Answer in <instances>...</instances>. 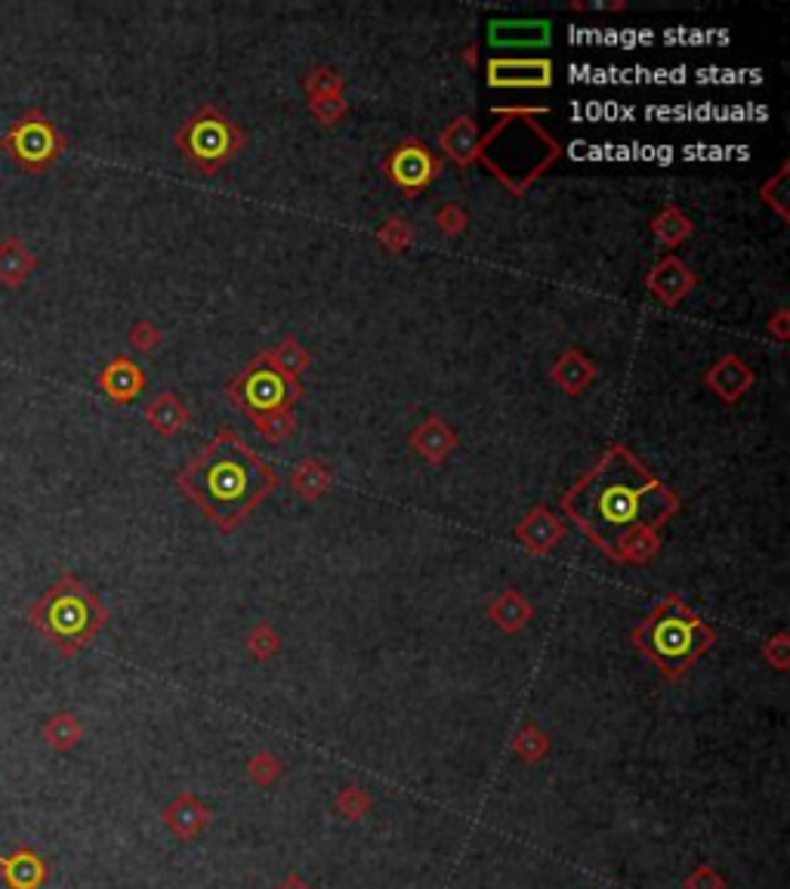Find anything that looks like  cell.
<instances>
[{"mask_svg":"<svg viewBox=\"0 0 790 889\" xmlns=\"http://www.w3.org/2000/svg\"><path fill=\"white\" fill-rule=\"evenodd\" d=\"M41 738L53 747V750H62V754H65V750H72V747L81 742V723H78L74 714H69V711L53 714V717L41 726Z\"/></svg>","mask_w":790,"mask_h":889,"instance_id":"cell-24","label":"cell"},{"mask_svg":"<svg viewBox=\"0 0 790 889\" xmlns=\"http://www.w3.org/2000/svg\"><path fill=\"white\" fill-rule=\"evenodd\" d=\"M762 202L772 204L778 211V216L781 219H788L790 211H788V164L781 167V171L776 173V180H769L766 186H762Z\"/></svg>","mask_w":790,"mask_h":889,"instance_id":"cell-31","label":"cell"},{"mask_svg":"<svg viewBox=\"0 0 790 889\" xmlns=\"http://www.w3.org/2000/svg\"><path fill=\"white\" fill-rule=\"evenodd\" d=\"M105 617H109L105 605L74 574H62L25 612L31 631L41 633L62 658H72L90 646L93 636L102 631Z\"/></svg>","mask_w":790,"mask_h":889,"instance_id":"cell-4","label":"cell"},{"mask_svg":"<svg viewBox=\"0 0 790 889\" xmlns=\"http://www.w3.org/2000/svg\"><path fill=\"white\" fill-rule=\"evenodd\" d=\"M639 646L661 664L667 674H683L710 643V633L695 615L679 605H664L636 631Z\"/></svg>","mask_w":790,"mask_h":889,"instance_id":"cell-5","label":"cell"},{"mask_svg":"<svg viewBox=\"0 0 790 889\" xmlns=\"http://www.w3.org/2000/svg\"><path fill=\"white\" fill-rule=\"evenodd\" d=\"M145 420H148V427L158 432V436L171 439V436H176L188 423V408L179 402L176 392H161L145 408Z\"/></svg>","mask_w":790,"mask_h":889,"instance_id":"cell-20","label":"cell"},{"mask_svg":"<svg viewBox=\"0 0 790 889\" xmlns=\"http://www.w3.org/2000/svg\"><path fill=\"white\" fill-rule=\"evenodd\" d=\"M331 486L334 473L328 470V463H321L316 458L300 460L294 467V473H290V488H294V494H300L302 501H316L321 494H328Z\"/></svg>","mask_w":790,"mask_h":889,"instance_id":"cell-21","label":"cell"},{"mask_svg":"<svg viewBox=\"0 0 790 889\" xmlns=\"http://www.w3.org/2000/svg\"><path fill=\"white\" fill-rule=\"evenodd\" d=\"M541 115L546 109H491L494 124L479 140L475 161L513 195H525L534 180L562 159V145L537 124Z\"/></svg>","mask_w":790,"mask_h":889,"instance_id":"cell-3","label":"cell"},{"mask_svg":"<svg viewBox=\"0 0 790 889\" xmlns=\"http://www.w3.org/2000/svg\"><path fill=\"white\" fill-rule=\"evenodd\" d=\"M176 149L192 171L214 176L245 149V133L226 112L204 105L176 130Z\"/></svg>","mask_w":790,"mask_h":889,"instance_id":"cell-6","label":"cell"},{"mask_svg":"<svg viewBox=\"0 0 790 889\" xmlns=\"http://www.w3.org/2000/svg\"><path fill=\"white\" fill-rule=\"evenodd\" d=\"M300 380L285 377L273 361L266 359V352L250 361L245 371L229 384L232 405L238 411H245L250 420L278 415V411H290L294 402L300 399Z\"/></svg>","mask_w":790,"mask_h":889,"instance_id":"cell-7","label":"cell"},{"mask_svg":"<svg viewBox=\"0 0 790 889\" xmlns=\"http://www.w3.org/2000/svg\"><path fill=\"white\" fill-rule=\"evenodd\" d=\"M769 334L776 337L778 344H788V313H784V309L769 321Z\"/></svg>","mask_w":790,"mask_h":889,"instance_id":"cell-34","label":"cell"},{"mask_svg":"<svg viewBox=\"0 0 790 889\" xmlns=\"http://www.w3.org/2000/svg\"><path fill=\"white\" fill-rule=\"evenodd\" d=\"M705 384L726 405L738 402L750 387H753V371L748 368V361H741L738 356H722V359L707 371Z\"/></svg>","mask_w":790,"mask_h":889,"instance_id":"cell-14","label":"cell"},{"mask_svg":"<svg viewBox=\"0 0 790 889\" xmlns=\"http://www.w3.org/2000/svg\"><path fill=\"white\" fill-rule=\"evenodd\" d=\"M100 392L115 405H130L145 389V371L130 356H115L96 377Z\"/></svg>","mask_w":790,"mask_h":889,"instance_id":"cell-11","label":"cell"},{"mask_svg":"<svg viewBox=\"0 0 790 889\" xmlns=\"http://www.w3.org/2000/svg\"><path fill=\"white\" fill-rule=\"evenodd\" d=\"M491 47H544L550 41V22L541 19H497L489 29Z\"/></svg>","mask_w":790,"mask_h":889,"instance_id":"cell-15","label":"cell"},{"mask_svg":"<svg viewBox=\"0 0 790 889\" xmlns=\"http://www.w3.org/2000/svg\"><path fill=\"white\" fill-rule=\"evenodd\" d=\"M562 522L546 507H534L529 517L522 519V525L516 529L519 541H522V546L525 550H532V553H546V550H553V546L560 544L562 538Z\"/></svg>","mask_w":790,"mask_h":889,"instance_id":"cell-18","label":"cell"},{"mask_svg":"<svg viewBox=\"0 0 790 889\" xmlns=\"http://www.w3.org/2000/svg\"><path fill=\"white\" fill-rule=\"evenodd\" d=\"M176 486L207 519H214V525L232 531L281 486V479L242 442L238 432L223 430L176 473Z\"/></svg>","mask_w":790,"mask_h":889,"instance_id":"cell-2","label":"cell"},{"mask_svg":"<svg viewBox=\"0 0 790 889\" xmlns=\"http://www.w3.org/2000/svg\"><path fill=\"white\" fill-rule=\"evenodd\" d=\"M489 84L497 90H541L553 84V62L541 57H491Z\"/></svg>","mask_w":790,"mask_h":889,"instance_id":"cell-10","label":"cell"},{"mask_svg":"<svg viewBox=\"0 0 790 889\" xmlns=\"http://www.w3.org/2000/svg\"><path fill=\"white\" fill-rule=\"evenodd\" d=\"M302 90L309 100H325V96H343V78L331 65H316L302 78Z\"/></svg>","mask_w":790,"mask_h":889,"instance_id":"cell-26","label":"cell"},{"mask_svg":"<svg viewBox=\"0 0 790 889\" xmlns=\"http://www.w3.org/2000/svg\"><path fill=\"white\" fill-rule=\"evenodd\" d=\"M553 380H556V387L565 389V392H584V389L596 380V368H593V361H587L577 349H568V352H562L560 361L553 365Z\"/></svg>","mask_w":790,"mask_h":889,"instance_id":"cell-22","label":"cell"},{"mask_svg":"<svg viewBox=\"0 0 790 889\" xmlns=\"http://www.w3.org/2000/svg\"><path fill=\"white\" fill-rule=\"evenodd\" d=\"M648 290L664 303V306H679V303L689 297L698 278L691 275V269L676 257H664L646 278Z\"/></svg>","mask_w":790,"mask_h":889,"instance_id":"cell-12","label":"cell"},{"mask_svg":"<svg viewBox=\"0 0 790 889\" xmlns=\"http://www.w3.org/2000/svg\"><path fill=\"white\" fill-rule=\"evenodd\" d=\"M466 223H470V219H466V214L460 211L458 204H445V207L435 214V226L445 232V235H460V232L466 229Z\"/></svg>","mask_w":790,"mask_h":889,"instance_id":"cell-33","label":"cell"},{"mask_svg":"<svg viewBox=\"0 0 790 889\" xmlns=\"http://www.w3.org/2000/svg\"><path fill=\"white\" fill-rule=\"evenodd\" d=\"M266 359L273 361L275 368L285 374V377H290V380H300V374L309 368V352H306V346H302L300 340H294V337H285L275 349H269Z\"/></svg>","mask_w":790,"mask_h":889,"instance_id":"cell-25","label":"cell"},{"mask_svg":"<svg viewBox=\"0 0 790 889\" xmlns=\"http://www.w3.org/2000/svg\"><path fill=\"white\" fill-rule=\"evenodd\" d=\"M411 238H414V232H411V226L404 223L402 216L387 219V223L380 226V232H377V242H380V247L389 251V254H402V251H408V247H411Z\"/></svg>","mask_w":790,"mask_h":889,"instance_id":"cell-27","label":"cell"},{"mask_svg":"<svg viewBox=\"0 0 790 889\" xmlns=\"http://www.w3.org/2000/svg\"><path fill=\"white\" fill-rule=\"evenodd\" d=\"M0 145L25 173H47L65 152V136L41 109H29L7 127Z\"/></svg>","mask_w":790,"mask_h":889,"instance_id":"cell-8","label":"cell"},{"mask_svg":"<svg viewBox=\"0 0 790 889\" xmlns=\"http://www.w3.org/2000/svg\"><path fill=\"white\" fill-rule=\"evenodd\" d=\"M349 112L343 96H325V100H309V115L316 117L321 127H334L340 124V117Z\"/></svg>","mask_w":790,"mask_h":889,"instance_id":"cell-29","label":"cell"},{"mask_svg":"<svg viewBox=\"0 0 790 889\" xmlns=\"http://www.w3.org/2000/svg\"><path fill=\"white\" fill-rule=\"evenodd\" d=\"M0 877L10 889H41L50 880V865L41 852L16 847L10 856H0Z\"/></svg>","mask_w":790,"mask_h":889,"instance_id":"cell-13","label":"cell"},{"mask_svg":"<svg viewBox=\"0 0 790 889\" xmlns=\"http://www.w3.org/2000/svg\"><path fill=\"white\" fill-rule=\"evenodd\" d=\"M411 445H414V451L427 463L439 467L458 448V432L451 430L442 417H427V423H420L414 436H411Z\"/></svg>","mask_w":790,"mask_h":889,"instance_id":"cell-16","label":"cell"},{"mask_svg":"<svg viewBox=\"0 0 790 889\" xmlns=\"http://www.w3.org/2000/svg\"><path fill=\"white\" fill-rule=\"evenodd\" d=\"M38 269V257L29 251V244L22 238H3L0 242V285L22 287L31 278V273Z\"/></svg>","mask_w":790,"mask_h":889,"instance_id":"cell-19","label":"cell"},{"mask_svg":"<svg viewBox=\"0 0 790 889\" xmlns=\"http://www.w3.org/2000/svg\"><path fill=\"white\" fill-rule=\"evenodd\" d=\"M691 219L679 207H664L661 214L652 219V235L664 244V247H676L691 235Z\"/></svg>","mask_w":790,"mask_h":889,"instance_id":"cell-23","label":"cell"},{"mask_svg":"<svg viewBox=\"0 0 790 889\" xmlns=\"http://www.w3.org/2000/svg\"><path fill=\"white\" fill-rule=\"evenodd\" d=\"M491 615H497V621H501L503 627H519V624H525V617H529V609H525V603L519 600V596H513V593H506L501 603L491 609Z\"/></svg>","mask_w":790,"mask_h":889,"instance_id":"cell-32","label":"cell"},{"mask_svg":"<svg viewBox=\"0 0 790 889\" xmlns=\"http://www.w3.org/2000/svg\"><path fill=\"white\" fill-rule=\"evenodd\" d=\"M254 427H257V432L266 439V442H285V439H290V432H294V427H297V420H294V415L290 411H278V415H269V417H259V420H254Z\"/></svg>","mask_w":790,"mask_h":889,"instance_id":"cell-28","label":"cell"},{"mask_svg":"<svg viewBox=\"0 0 790 889\" xmlns=\"http://www.w3.org/2000/svg\"><path fill=\"white\" fill-rule=\"evenodd\" d=\"M127 340H130V346L136 349V352H152V349H158L161 346V330L155 328V321H148V318H136V321L130 325Z\"/></svg>","mask_w":790,"mask_h":889,"instance_id":"cell-30","label":"cell"},{"mask_svg":"<svg viewBox=\"0 0 790 889\" xmlns=\"http://www.w3.org/2000/svg\"><path fill=\"white\" fill-rule=\"evenodd\" d=\"M383 173H387L389 183L402 188L408 198H417L420 192H427L439 180L442 159L423 140H402L387 152Z\"/></svg>","mask_w":790,"mask_h":889,"instance_id":"cell-9","label":"cell"},{"mask_svg":"<svg viewBox=\"0 0 790 889\" xmlns=\"http://www.w3.org/2000/svg\"><path fill=\"white\" fill-rule=\"evenodd\" d=\"M679 498L624 445L603 458L565 491V517L615 560L639 562L655 553L658 529L674 517Z\"/></svg>","mask_w":790,"mask_h":889,"instance_id":"cell-1","label":"cell"},{"mask_svg":"<svg viewBox=\"0 0 790 889\" xmlns=\"http://www.w3.org/2000/svg\"><path fill=\"white\" fill-rule=\"evenodd\" d=\"M479 140H482V130L475 124L473 117L460 115L439 133V145L448 159L454 161L458 167H470L479 152Z\"/></svg>","mask_w":790,"mask_h":889,"instance_id":"cell-17","label":"cell"}]
</instances>
